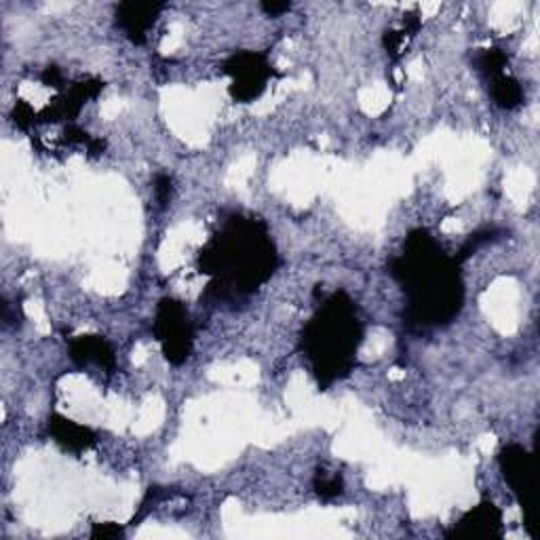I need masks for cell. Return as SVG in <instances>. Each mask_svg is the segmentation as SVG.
<instances>
[{
  "instance_id": "cell-8",
  "label": "cell",
  "mask_w": 540,
  "mask_h": 540,
  "mask_svg": "<svg viewBox=\"0 0 540 540\" xmlns=\"http://www.w3.org/2000/svg\"><path fill=\"white\" fill-rule=\"evenodd\" d=\"M503 534V513L492 503H479L448 532L450 538H494Z\"/></svg>"
},
{
  "instance_id": "cell-2",
  "label": "cell",
  "mask_w": 540,
  "mask_h": 540,
  "mask_svg": "<svg viewBox=\"0 0 540 540\" xmlns=\"http://www.w3.org/2000/svg\"><path fill=\"white\" fill-rule=\"evenodd\" d=\"M277 249L264 222L233 218L199 256L201 273L214 277L209 292L230 298L252 294L273 277Z\"/></svg>"
},
{
  "instance_id": "cell-15",
  "label": "cell",
  "mask_w": 540,
  "mask_h": 540,
  "mask_svg": "<svg viewBox=\"0 0 540 540\" xmlns=\"http://www.w3.org/2000/svg\"><path fill=\"white\" fill-rule=\"evenodd\" d=\"M13 121L19 129H30L38 123V114L28 104L17 102L13 108Z\"/></svg>"
},
{
  "instance_id": "cell-16",
  "label": "cell",
  "mask_w": 540,
  "mask_h": 540,
  "mask_svg": "<svg viewBox=\"0 0 540 540\" xmlns=\"http://www.w3.org/2000/svg\"><path fill=\"white\" fill-rule=\"evenodd\" d=\"M171 195H173V180L165 176V173H161V176H157V180H154V197H157L161 207H165L171 201Z\"/></svg>"
},
{
  "instance_id": "cell-14",
  "label": "cell",
  "mask_w": 540,
  "mask_h": 540,
  "mask_svg": "<svg viewBox=\"0 0 540 540\" xmlns=\"http://www.w3.org/2000/svg\"><path fill=\"white\" fill-rule=\"evenodd\" d=\"M492 241H496V230H494V228L481 230V233H475V235L469 237V241L460 247V252L456 254L454 260H456L458 264H462L467 258H471L475 252H479L481 247L488 245V243H492Z\"/></svg>"
},
{
  "instance_id": "cell-10",
  "label": "cell",
  "mask_w": 540,
  "mask_h": 540,
  "mask_svg": "<svg viewBox=\"0 0 540 540\" xmlns=\"http://www.w3.org/2000/svg\"><path fill=\"white\" fill-rule=\"evenodd\" d=\"M70 359L79 365V368H87V365H98L102 370L112 372L114 370V351L112 346L102 336H76L70 342Z\"/></svg>"
},
{
  "instance_id": "cell-1",
  "label": "cell",
  "mask_w": 540,
  "mask_h": 540,
  "mask_svg": "<svg viewBox=\"0 0 540 540\" xmlns=\"http://www.w3.org/2000/svg\"><path fill=\"white\" fill-rule=\"evenodd\" d=\"M458 262L448 258L427 230H414L391 275L408 292V319L420 327L452 321L465 298Z\"/></svg>"
},
{
  "instance_id": "cell-12",
  "label": "cell",
  "mask_w": 540,
  "mask_h": 540,
  "mask_svg": "<svg viewBox=\"0 0 540 540\" xmlns=\"http://www.w3.org/2000/svg\"><path fill=\"white\" fill-rule=\"evenodd\" d=\"M475 66L490 81V79H494V76L507 72L509 55L503 49H484L477 55Z\"/></svg>"
},
{
  "instance_id": "cell-3",
  "label": "cell",
  "mask_w": 540,
  "mask_h": 540,
  "mask_svg": "<svg viewBox=\"0 0 540 540\" xmlns=\"http://www.w3.org/2000/svg\"><path fill=\"white\" fill-rule=\"evenodd\" d=\"M363 338L355 302L344 292L327 298L302 332V351L311 361L319 389L349 376Z\"/></svg>"
},
{
  "instance_id": "cell-11",
  "label": "cell",
  "mask_w": 540,
  "mask_h": 540,
  "mask_svg": "<svg viewBox=\"0 0 540 540\" xmlns=\"http://www.w3.org/2000/svg\"><path fill=\"white\" fill-rule=\"evenodd\" d=\"M488 83H490L492 100L498 108L515 110L524 104V89H522V85H519L517 79H513L511 74L503 72V74L494 76V79H490Z\"/></svg>"
},
{
  "instance_id": "cell-4",
  "label": "cell",
  "mask_w": 540,
  "mask_h": 540,
  "mask_svg": "<svg viewBox=\"0 0 540 540\" xmlns=\"http://www.w3.org/2000/svg\"><path fill=\"white\" fill-rule=\"evenodd\" d=\"M154 334L171 365H182L192 353V323L186 308L171 298H163L157 306Z\"/></svg>"
},
{
  "instance_id": "cell-19",
  "label": "cell",
  "mask_w": 540,
  "mask_h": 540,
  "mask_svg": "<svg viewBox=\"0 0 540 540\" xmlns=\"http://www.w3.org/2000/svg\"><path fill=\"white\" fill-rule=\"evenodd\" d=\"M260 9L268 17H281L283 13H287L289 9H292V3H275V0H266V3L260 5Z\"/></svg>"
},
{
  "instance_id": "cell-9",
  "label": "cell",
  "mask_w": 540,
  "mask_h": 540,
  "mask_svg": "<svg viewBox=\"0 0 540 540\" xmlns=\"http://www.w3.org/2000/svg\"><path fill=\"white\" fill-rule=\"evenodd\" d=\"M49 435L53 437L57 446H62L64 450L74 454L87 452L95 443V433L89 427L74 422L62 414H53L49 418Z\"/></svg>"
},
{
  "instance_id": "cell-18",
  "label": "cell",
  "mask_w": 540,
  "mask_h": 540,
  "mask_svg": "<svg viewBox=\"0 0 540 540\" xmlns=\"http://www.w3.org/2000/svg\"><path fill=\"white\" fill-rule=\"evenodd\" d=\"M43 83H45L47 87L60 89V87L64 85V76H62L60 68H57V66H49V68H45V72H43Z\"/></svg>"
},
{
  "instance_id": "cell-7",
  "label": "cell",
  "mask_w": 540,
  "mask_h": 540,
  "mask_svg": "<svg viewBox=\"0 0 540 540\" xmlns=\"http://www.w3.org/2000/svg\"><path fill=\"white\" fill-rule=\"evenodd\" d=\"M163 7V3H133V0L121 3L117 7V26L133 45H144Z\"/></svg>"
},
{
  "instance_id": "cell-5",
  "label": "cell",
  "mask_w": 540,
  "mask_h": 540,
  "mask_svg": "<svg viewBox=\"0 0 540 540\" xmlns=\"http://www.w3.org/2000/svg\"><path fill=\"white\" fill-rule=\"evenodd\" d=\"M224 72L230 76V95L241 104L258 100L268 81L275 76V68L270 66L266 55L254 51H243L230 57L224 64Z\"/></svg>"
},
{
  "instance_id": "cell-13",
  "label": "cell",
  "mask_w": 540,
  "mask_h": 540,
  "mask_svg": "<svg viewBox=\"0 0 540 540\" xmlns=\"http://www.w3.org/2000/svg\"><path fill=\"white\" fill-rule=\"evenodd\" d=\"M313 488L315 492L319 494V498L323 500H332L336 496L342 494V477L338 473H327V471H319L315 475V481H313Z\"/></svg>"
},
{
  "instance_id": "cell-17",
  "label": "cell",
  "mask_w": 540,
  "mask_h": 540,
  "mask_svg": "<svg viewBox=\"0 0 540 540\" xmlns=\"http://www.w3.org/2000/svg\"><path fill=\"white\" fill-rule=\"evenodd\" d=\"M125 536V530L117 524H95L91 530V538H121Z\"/></svg>"
},
{
  "instance_id": "cell-6",
  "label": "cell",
  "mask_w": 540,
  "mask_h": 540,
  "mask_svg": "<svg viewBox=\"0 0 540 540\" xmlns=\"http://www.w3.org/2000/svg\"><path fill=\"white\" fill-rule=\"evenodd\" d=\"M498 467L507 486L511 488L517 503L528 509V496L532 490V458L530 452L519 443H507L498 452Z\"/></svg>"
}]
</instances>
